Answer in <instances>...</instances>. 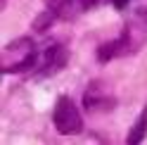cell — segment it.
Listing matches in <instances>:
<instances>
[{
	"instance_id": "cell-6",
	"label": "cell",
	"mask_w": 147,
	"mask_h": 145,
	"mask_svg": "<svg viewBox=\"0 0 147 145\" xmlns=\"http://www.w3.org/2000/svg\"><path fill=\"white\" fill-rule=\"evenodd\" d=\"M31 67H36V55H24V60L19 64H10V67H3L5 74H19V71H29Z\"/></svg>"
},
{
	"instance_id": "cell-1",
	"label": "cell",
	"mask_w": 147,
	"mask_h": 145,
	"mask_svg": "<svg viewBox=\"0 0 147 145\" xmlns=\"http://www.w3.org/2000/svg\"><path fill=\"white\" fill-rule=\"evenodd\" d=\"M52 121H55V129L64 136H74V133H81L83 129V119H81V112L76 110L69 98H59L57 105H55V112H52Z\"/></svg>"
},
{
	"instance_id": "cell-2",
	"label": "cell",
	"mask_w": 147,
	"mask_h": 145,
	"mask_svg": "<svg viewBox=\"0 0 147 145\" xmlns=\"http://www.w3.org/2000/svg\"><path fill=\"white\" fill-rule=\"evenodd\" d=\"M100 3V0H48L50 10L62 17V19H74L76 14L86 12V10H93V7Z\"/></svg>"
},
{
	"instance_id": "cell-7",
	"label": "cell",
	"mask_w": 147,
	"mask_h": 145,
	"mask_svg": "<svg viewBox=\"0 0 147 145\" xmlns=\"http://www.w3.org/2000/svg\"><path fill=\"white\" fill-rule=\"evenodd\" d=\"M55 17H57V14H55L52 10H48L45 14H40V17H38V22L33 24V29H36V31H45V26H50Z\"/></svg>"
},
{
	"instance_id": "cell-3",
	"label": "cell",
	"mask_w": 147,
	"mask_h": 145,
	"mask_svg": "<svg viewBox=\"0 0 147 145\" xmlns=\"http://www.w3.org/2000/svg\"><path fill=\"white\" fill-rule=\"evenodd\" d=\"M126 45H128L126 36H121V38H116V41H109L105 45H100V48H97V60L100 62H109V60H114V57H121L123 52H126Z\"/></svg>"
},
{
	"instance_id": "cell-4",
	"label": "cell",
	"mask_w": 147,
	"mask_h": 145,
	"mask_svg": "<svg viewBox=\"0 0 147 145\" xmlns=\"http://www.w3.org/2000/svg\"><path fill=\"white\" fill-rule=\"evenodd\" d=\"M64 64H67V52H64V48H62V45H52V48L45 52V67H43L40 74L43 76L45 74H52V71L62 69Z\"/></svg>"
},
{
	"instance_id": "cell-8",
	"label": "cell",
	"mask_w": 147,
	"mask_h": 145,
	"mask_svg": "<svg viewBox=\"0 0 147 145\" xmlns=\"http://www.w3.org/2000/svg\"><path fill=\"white\" fill-rule=\"evenodd\" d=\"M128 3H131V0H112V5L116 7V10H123V7H128Z\"/></svg>"
},
{
	"instance_id": "cell-5",
	"label": "cell",
	"mask_w": 147,
	"mask_h": 145,
	"mask_svg": "<svg viewBox=\"0 0 147 145\" xmlns=\"http://www.w3.org/2000/svg\"><path fill=\"white\" fill-rule=\"evenodd\" d=\"M145 136H147V105H145V110L140 112V117L135 119V124L131 126L126 143H128V145H140Z\"/></svg>"
}]
</instances>
